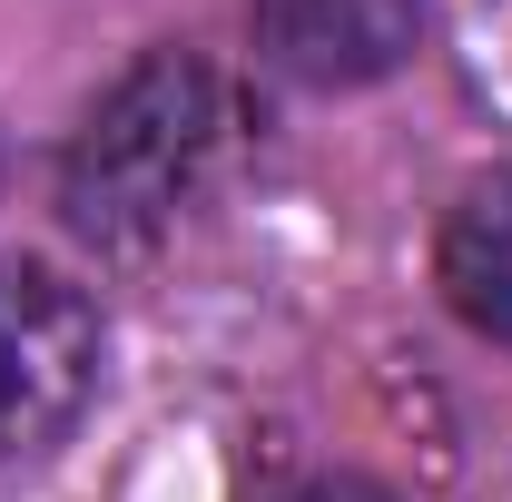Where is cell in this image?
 I'll list each match as a JSON object with an SVG mask.
<instances>
[{"mask_svg": "<svg viewBox=\"0 0 512 502\" xmlns=\"http://www.w3.org/2000/svg\"><path fill=\"white\" fill-rule=\"evenodd\" d=\"M217 128H227V99H217V69L197 60V50L128 60L119 89L79 119V138H69V158H60L69 237L99 247V256L158 247L188 217V197L207 188Z\"/></svg>", "mask_w": 512, "mask_h": 502, "instance_id": "6da1fadb", "label": "cell"}, {"mask_svg": "<svg viewBox=\"0 0 512 502\" xmlns=\"http://www.w3.org/2000/svg\"><path fill=\"white\" fill-rule=\"evenodd\" d=\"M109 325L60 266H0V463L60 443L99 394Z\"/></svg>", "mask_w": 512, "mask_h": 502, "instance_id": "7a4b0ae2", "label": "cell"}, {"mask_svg": "<svg viewBox=\"0 0 512 502\" xmlns=\"http://www.w3.org/2000/svg\"><path fill=\"white\" fill-rule=\"evenodd\" d=\"M424 0H256V60L296 89H375L414 60Z\"/></svg>", "mask_w": 512, "mask_h": 502, "instance_id": "3957f363", "label": "cell"}, {"mask_svg": "<svg viewBox=\"0 0 512 502\" xmlns=\"http://www.w3.org/2000/svg\"><path fill=\"white\" fill-rule=\"evenodd\" d=\"M434 286L473 335L512 345V168H493L453 197L444 237H434Z\"/></svg>", "mask_w": 512, "mask_h": 502, "instance_id": "277c9868", "label": "cell"}, {"mask_svg": "<svg viewBox=\"0 0 512 502\" xmlns=\"http://www.w3.org/2000/svg\"><path fill=\"white\" fill-rule=\"evenodd\" d=\"M276 502H394L384 483H365V473H306L296 493H276Z\"/></svg>", "mask_w": 512, "mask_h": 502, "instance_id": "5b68a950", "label": "cell"}]
</instances>
